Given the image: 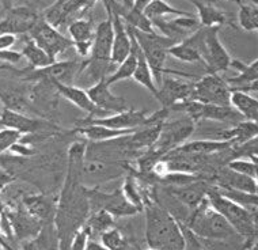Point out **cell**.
Here are the masks:
<instances>
[{"mask_svg":"<svg viewBox=\"0 0 258 250\" xmlns=\"http://www.w3.org/2000/svg\"><path fill=\"white\" fill-rule=\"evenodd\" d=\"M179 226H181L183 235V250H205L200 238H197L190 228H187L182 223H179Z\"/></svg>","mask_w":258,"mask_h":250,"instance_id":"41","label":"cell"},{"mask_svg":"<svg viewBox=\"0 0 258 250\" xmlns=\"http://www.w3.org/2000/svg\"><path fill=\"white\" fill-rule=\"evenodd\" d=\"M254 237L250 243V250H258V215H254Z\"/></svg>","mask_w":258,"mask_h":250,"instance_id":"43","label":"cell"},{"mask_svg":"<svg viewBox=\"0 0 258 250\" xmlns=\"http://www.w3.org/2000/svg\"><path fill=\"white\" fill-rule=\"evenodd\" d=\"M22 250H60L54 223H46L36 237L21 243Z\"/></svg>","mask_w":258,"mask_h":250,"instance_id":"25","label":"cell"},{"mask_svg":"<svg viewBox=\"0 0 258 250\" xmlns=\"http://www.w3.org/2000/svg\"><path fill=\"white\" fill-rule=\"evenodd\" d=\"M95 5V2H75V0H60L56 3H52L49 7H46L42 14V19L49 23L50 26L57 29L67 25L70 26L74 21L85 18L86 14L91 10V6Z\"/></svg>","mask_w":258,"mask_h":250,"instance_id":"12","label":"cell"},{"mask_svg":"<svg viewBox=\"0 0 258 250\" xmlns=\"http://www.w3.org/2000/svg\"><path fill=\"white\" fill-rule=\"evenodd\" d=\"M86 91H87V95L91 99V102L106 116L125 112L129 109L128 103L122 97H117L111 93L110 86L106 83V78L97 82Z\"/></svg>","mask_w":258,"mask_h":250,"instance_id":"16","label":"cell"},{"mask_svg":"<svg viewBox=\"0 0 258 250\" xmlns=\"http://www.w3.org/2000/svg\"><path fill=\"white\" fill-rule=\"evenodd\" d=\"M201 57L208 74L227 71L231 66L232 58L219 38V27H201Z\"/></svg>","mask_w":258,"mask_h":250,"instance_id":"7","label":"cell"},{"mask_svg":"<svg viewBox=\"0 0 258 250\" xmlns=\"http://www.w3.org/2000/svg\"><path fill=\"white\" fill-rule=\"evenodd\" d=\"M219 189L243 193H258L257 181L247 175L239 174L232 170H222L218 174Z\"/></svg>","mask_w":258,"mask_h":250,"instance_id":"21","label":"cell"},{"mask_svg":"<svg viewBox=\"0 0 258 250\" xmlns=\"http://www.w3.org/2000/svg\"><path fill=\"white\" fill-rule=\"evenodd\" d=\"M21 139L22 135L18 134L17 131L7 130V128L0 130V156L5 155L6 151H10L14 144L21 142Z\"/></svg>","mask_w":258,"mask_h":250,"instance_id":"40","label":"cell"},{"mask_svg":"<svg viewBox=\"0 0 258 250\" xmlns=\"http://www.w3.org/2000/svg\"><path fill=\"white\" fill-rule=\"evenodd\" d=\"M207 197H208L209 206L227 220L236 232V235L245 239L246 247H249L254 237L253 214L245 207L239 206L235 201L223 196L218 189H209Z\"/></svg>","mask_w":258,"mask_h":250,"instance_id":"4","label":"cell"},{"mask_svg":"<svg viewBox=\"0 0 258 250\" xmlns=\"http://www.w3.org/2000/svg\"><path fill=\"white\" fill-rule=\"evenodd\" d=\"M57 86V91L60 94V97L66 98L71 103H74L76 107L82 109L83 112L89 113V117L93 118H103L107 117L103 112H101L98 107L95 106L91 99L87 95V91L76 86H64V85H56Z\"/></svg>","mask_w":258,"mask_h":250,"instance_id":"20","label":"cell"},{"mask_svg":"<svg viewBox=\"0 0 258 250\" xmlns=\"http://www.w3.org/2000/svg\"><path fill=\"white\" fill-rule=\"evenodd\" d=\"M0 245H2V249L3 250H18L13 243H10L9 239H7L3 234L0 235Z\"/></svg>","mask_w":258,"mask_h":250,"instance_id":"45","label":"cell"},{"mask_svg":"<svg viewBox=\"0 0 258 250\" xmlns=\"http://www.w3.org/2000/svg\"><path fill=\"white\" fill-rule=\"evenodd\" d=\"M231 89L216 74H208L200 81L193 83L191 101L203 105H216V106H231Z\"/></svg>","mask_w":258,"mask_h":250,"instance_id":"10","label":"cell"},{"mask_svg":"<svg viewBox=\"0 0 258 250\" xmlns=\"http://www.w3.org/2000/svg\"><path fill=\"white\" fill-rule=\"evenodd\" d=\"M250 3L253 6H255V7H258V0H253V2H250Z\"/></svg>","mask_w":258,"mask_h":250,"instance_id":"47","label":"cell"},{"mask_svg":"<svg viewBox=\"0 0 258 250\" xmlns=\"http://www.w3.org/2000/svg\"><path fill=\"white\" fill-rule=\"evenodd\" d=\"M80 66L82 62L75 60H66V61H56L50 64L49 67L41 68V70H15L17 75L25 82L34 83L38 81H49L56 85L74 86L75 79L80 75Z\"/></svg>","mask_w":258,"mask_h":250,"instance_id":"5","label":"cell"},{"mask_svg":"<svg viewBox=\"0 0 258 250\" xmlns=\"http://www.w3.org/2000/svg\"><path fill=\"white\" fill-rule=\"evenodd\" d=\"M234 147L231 142L226 140H211V139H200L196 142H189L182 144L181 147L174 150L170 154L175 155H191V156H208L215 152L224 151L228 148ZM169 155V154H167Z\"/></svg>","mask_w":258,"mask_h":250,"instance_id":"19","label":"cell"},{"mask_svg":"<svg viewBox=\"0 0 258 250\" xmlns=\"http://www.w3.org/2000/svg\"><path fill=\"white\" fill-rule=\"evenodd\" d=\"M7 66H9V64H2V66H0V71H2V70H5Z\"/></svg>","mask_w":258,"mask_h":250,"instance_id":"48","label":"cell"},{"mask_svg":"<svg viewBox=\"0 0 258 250\" xmlns=\"http://www.w3.org/2000/svg\"><path fill=\"white\" fill-rule=\"evenodd\" d=\"M230 67L238 71V75L234 76V78H230L226 82L231 90L251 85L253 82L258 81V58L255 61L250 62V64H245L240 60H232Z\"/></svg>","mask_w":258,"mask_h":250,"instance_id":"28","label":"cell"},{"mask_svg":"<svg viewBox=\"0 0 258 250\" xmlns=\"http://www.w3.org/2000/svg\"><path fill=\"white\" fill-rule=\"evenodd\" d=\"M3 211L13 232V238L21 243L36 237L44 226L34 216H31L21 203L7 204L3 207Z\"/></svg>","mask_w":258,"mask_h":250,"instance_id":"13","label":"cell"},{"mask_svg":"<svg viewBox=\"0 0 258 250\" xmlns=\"http://www.w3.org/2000/svg\"><path fill=\"white\" fill-rule=\"evenodd\" d=\"M162 125H163V122L146 125V127L136 131L135 134L129 135V146L132 147V150L140 152V154H144L148 150H151L159 139Z\"/></svg>","mask_w":258,"mask_h":250,"instance_id":"22","label":"cell"},{"mask_svg":"<svg viewBox=\"0 0 258 250\" xmlns=\"http://www.w3.org/2000/svg\"><path fill=\"white\" fill-rule=\"evenodd\" d=\"M86 250H107L99 241H89Z\"/></svg>","mask_w":258,"mask_h":250,"instance_id":"46","label":"cell"},{"mask_svg":"<svg viewBox=\"0 0 258 250\" xmlns=\"http://www.w3.org/2000/svg\"><path fill=\"white\" fill-rule=\"evenodd\" d=\"M258 136V124L251 121H240L239 124L230 130L220 132V138L226 142H231L232 146H245Z\"/></svg>","mask_w":258,"mask_h":250,"instance_id":"26","label":"cell"},{"mask_svg":"<svg viewBox=\"0 0 258 250\" xmlns=\"http://www.w3.org/2000/svg\"><path fill=\"white\" fill-rule=\"evenodd\" d=\"M128 29L134 34L139 48L142 49L144 57L147 60L150 70L152 72V76H154V81H155L158 87L163 81V75H174L179 76V78H195V75H191V74L173 71V70H167L165 67L166 60H167V56H169V49L175 44H178L177 41L167 38L165 36H160L159 33H156V31H154V33H142V31L134 30L131 27H128Z\"/></svg>","mask_w":258,"mask_h":250,"instance_id":"2","label":"cell"},{"mask_svg":"<svg viewBox=\"0 0 258 250\" xmlns=\"http://www.w3.org/2000/svg\"><path fill=\"white\" fill-rule=\"evenodd\" d=\"M89 235L85 231V228H82L74 238L71 245V250H86V246L89 243Z\"/></svg>","mask_w":258,"mask_h":250,"instance_id":"42","label":"cell"},{"mask_svg":"<svg viewBox=\"0 0 258 250\" xmlns=\"http://www.w3.org/2000/svg\"><path fill=\"white\" fill-rule=\"evenodd\" d=\"M227 169L235 171V173H239V174L247 175V177H251V178H257V171L258 166L257 163L251 159V161H246V159H234V161L228 162Z\"/></svg>","mask_w":258,"mask_h":250,"instance_id":"39","label":"cell"},{"mask_svg":"<svg viewBox=\"0 0 258 250\" xmlns=\"http://www.w3.org/2000/svg\"><path fill=\"white\" fill-rule=\"evenodd\" d=\"M239 6V25L242 29L250 30H258V7H255L251 3H243L238 2Z\"/></svg>","mask_w":258,"mask_h":250,"instance_id":"37","label":"cell"},{"mask_svg":"<svg viewBox=\"0 0 258 250\" xmlns=\"http://www.w3.org/2000/svg\"><path fill=\"white\" fill-rule=\"evenodd\" d=\"M21 204L25 210L42 224L53 223L57 201L44 193L37 195H25L21 199Z\"/></svg>","mask_w":258,"mask_h":250,"instance_id":"17","label":"cell"},{"mask_svg":"<svg viewBox=\"0 0 258 250\" xmlns=\"http://www.w3.org/2000/svg\"><path fill=\"white\" fill-rule=\"evenodd\" d=\"M146 212V242L151 250H183L181 226L155 200H148Z\"/></svg>","mask_w":258,"mask_h":250,"instance_id":"1","label":"cell"},{"mask_svg":"<svg viewBox=\"0 0 258 250\" xmlns=\"http://www.w3.org/2000/svg\"><path fill=\"white\" fill-rule=\"evenodd\" d=\"M191 5L197 9V18L200 22V27H219L227 23V14H224L220 9H218L214 3L211 2H200V0H193Z\"/></svg>","mask_w":258,"mask_h":250,"instance_id":"24","label":"cell"},{"mask_svg":"<svg viewBox=\"0 0 258 250\" xmlns=\"http://www.w3.org/2000/svg\"><path fill=\"white\" fill-rule=\"evenodd\" d=\"M185 226L190 228L195 235L200 239L223 241L236 235V232L227 220L209 206L208 197L197 210L191 212Z\"/></svg>","mask_w":258,"mask_h":250,"instance_id":"3","label":"cell"},{"mask_svg":"<svg viewBox=\"0 0 258 250\" xmlns=\"http://www.w3.org/2000/svg\"><path fill=\"white\" fill-rule=\"evenodd\" d=\"M131 170V162H110L86 158L82 167V185L86 189H97L101 183L122 177Z\"/></svg>","mask_w":258,"mask_h":250,"instance_id":"6","label":"cell"},{"mask_svg":"<svg viewBox=\"0 0 258 250\" xmlns=\"http://www.w3.org/2000/svg\"><path fill=\"white\" fill-rule=\"evenodd\" d=\"M136 131L138 130L118 131L106 128V127H99V125H83V127H75L74 132L82 135L86 140H89V143H101V142H107V140H113V139L128 136V135L135 134Z\"/></svg>","mask_w":258,"mask_h":250,"instance_id":"23","label":"cell"},{"mask_svg":"<svg viewBox=\"0 0 258 250\" xmlns=\"http://www.w3.org/2000/svg\"><path fill=\"white\" fill-rule=\"evenodd\" d=\"M136 54H138V67H136V71H135L134 75L135 82H138L139 85L144 86L146 89L151 91L154 97H156L158 86H156L155 81H154V76H152V72L150 70V66H148L147 60L144 57L142 49L139 48L138 42H136Z\"/></svg>","mask_w":258,"mask_h":250,"instance_id":"36","label":"cell"},{"mask_svg":"<svg viewBox=\"0 0 258 250\" xmlns=\"http://www.w3.org/2000/svg\"><path fill=\"white\" fill-rule=\"evenodd\" d=\"M201 44H203V38H201L200 27L191 36L171 46L169 49V54L173 56L174 58H177V60H181V61L204 64L203 57H201Z\"/></svg>","mask_w":258,"mask_h":250,"instance_id":"18","label":"cell"},{"mask_svg":"<svg viewBox=\"0 0 258 250\" xmlns=\"http://www.w3.org/2000/svg\"><path fill=\"white\" fill-rule=\"evenodd\" d=\"M193 93V83L179 79L178 76H166L158 87V99L163 109H170L177 103L190 101Z\"/></svg>","mask_w":258,"mask_h":250,"instance_id":"14","label":"cell"},{"mask_svg":"<svg viewBox=\"0 0 258 250\" xmlns=\"http://www.w3.org/2000/svg\"><path fill=\"white\" fill-rule=\"evenodd\" d=\"M128 29V27H126ZM129 36H131V40H132V52L129 54L128 57L125 58L124 61L121 62L120 66L114 70V72L109 75L106 78V83L109 86L114 85V83H118L121 81H125V79H131L134 78L135 71H136V67H138V54H136V40H135L134 34L131 33V30L128 29Z\"/></svg>","mask_w":258,"mask_h":250,"instance_id":"30","label":"cell"},{"mask_svg":"<svg viewBox=\"0 0 258 250\" xmlns=\"http://www.w3.org/2000/svg\"><path fill=\"white\" fill-rule=\"evenodd\" d=\"M0 130H3V127H2V124H0Z\"/></svg>","mask_w":258,"mask_h":250,"instance_id":"49","label":"cell"},{"mask_svg":"<svg viewBox=\"0 0 258 250\" xmlns=\"http://www.w3.org/2000/svg\"><path fill=\"white\" fill-rule=\"evenodd\" d=\"M195 131H196V122L190 117L186 116L174 121L166 120L162 125L159 139L151 150L162 156L167 155L186 143V140L195 134Z\"/></svg>","mask_w":258,"mask_h":250,"instance_id":"8","label":"cell"},{"mask_svg":"<svg viewBox=\"0 0 258 250\" xmlns=\"http://www.w3.org/2000/svg\"><path fill=\"white\" fill-rule=\"evenodd\" d=\"M231 106L243 117L246 121L258 124V99L247 93L231 91Z\"/></svg>","mask_w":258,"mask_h":250,"instance_id":"29","label":"cell"},{"mask_svg":"<svg viewBox=\"0 0 258 250\" xmlns=\"http://www.w3.org/2000/svg\"><path fill=\"white\" fill-rule=\"evenodd\" d=\"M99 242L107 250H139L134 238L129 237L128 234H125L121 228L116 226L102 234V237L99 238Z\"/></svg>","mask_w":258,"mask_h":250,"instance_id":"33","label":"cell"},{"mask_svg":"<svg viewBox=\"0 0 258 250\" xmlns=\"http://www.w3.org/2000/svg\"><path fill=\"white\" fill-rule=\"evenodd\" d=\"M68 33L71 40L75 44H93L95 36V26L94 21L90 17L76 19L68 26Z\"/></svg>","mask_w":258,"mask_h":250,"instance_id":"35","label":"cell"},{"mask_svg":"<svg viewBox=\"0 0 258 250\" xmlns=\"http://www.w3.org/2000/svg\"><path fill=\"white\" fill-rule=\"evenodd\" d=\"M106 9L107 17L110 18L113 26V50H111V64L118 67L125 58L128 57L132 52V40L129 36L128 29L125 25L124 19L118 14L111 11L106 2H103Z\"/></svg>","mask_w":258,"mask_h":250,"instance_id":"15","label":"cell"},{"mask_svg":"<svg viewBox=\"0 0 258 250\" xmlns=\"http://www.w3.org/2000/svg\"><path fill=\"white\" fill-rule=\"evenodd\" d=\"M223 196L228 197L230 200L235 201L236 204L245 207H253L258 210V193H243V192H234V191H224V189H218Z\"/></svg>","mask_w":258,"mask_h":250,"instance_id":"38","label":"cell"},{"mask_svg":"<svg viewBox=\"0 0 258 250\" xmlns=\"http://www.w3.org/2000/svg\"><path fill=\"white\" fill-rule=\"evenodd\" d=\"M22 57H25L29 61V68L31 70H41V68L49 67L50 64H53L57 60H53L49 54H46L44 50L41 49L38 45H36L33 41L27 37L23 42V48L21 50Z\"/></svg>","mask_w":258,"mask_h":250,"instance_id":"34","label":"cell"},{"mask_svg":"<svg viewBox=\"0 0 258 250\" xmlns=\"http://www.w3.org/2000/svg\"><path fill=\"white\" fill-rule=\"evenodd\" d=\"M27 37L34 44L38 45L45 53L49 54L53 60H56L60 54L67 52L68 49L74 48V42L71 38L62 36L57 29H54L49 23L45 22L42 17L29 31Z\"/></svg>","mask_w":258,"mask_h":250,"instance_id":"11","label":"cell"},{"mask_svg":"<svg viewBox=\"0 0 258 250\" xmlns=\"http://www.w3.org/2000/svg\"><path fill=\"white\" fill-rule=\"evenodd\" d=\"M148 0H136L134 3V7L129 10V13L125 15V25L134 30L142 31V33H154V26L151 21L144 15V7L147 5Z\"/></svg>","mask_w":258,"mask_h":250,"instance_id":"32","label":"cell"},{"mask_svg":"<svg viewBox=\"0 0 258 250\" xmlns=\"http://www.w3.org/2000/svg\"><path fill=\"white\" fill-rule=\"evenodd\" d=\"M90 212L93 211H105L113 218H128L138 215L142 211L138 207L131 204L121 189L113 192H101L98 189H87Z\"/></svg>","mask_w":258,"mask_h":250,"instance_id":"9","label":"cell"},{"mask_svg":"<svg viewBox=\"0 0 258 250\" xmlns=\"http://www.w3.org/2000/svg\"><path fill=\"white\" fill-rule=\"evenodd\" d=\"M114 227V218L105 211H93L86 220L85 231L87 232L90 241H98L102 234Z\"/></svg>","mask_w":258,"mask_h":250,"instance_id":"27","label":"cell"},{"mask_svg":"<svg viewBox=\"0 0 258 250\" xmlns=\"http://www.w3.org/2000/svg\"><path fill=\"white\" fill-rule=\"evenodd\" d=\"M144 15L152 22L156 19H166V17L170 15L174 18H178V17H193L195 14L175 9L163 0H148L144 7Z\"/></svg>","mask_w":258,"mask_h":250,"instance_id":"31","label":"cell"},{"mask_svg":"<svg viewBox=\"0 0 258 250\" xmlns=\"http://www.w3.org/2000/svg\"><path fill=\"white\" fill-rule=\"evenodd\" d=\"M231 91H240V93H258V81L253 82L251 85L243 86V87H239V89H232Z\"/></svg>","mask_w":258,"mask_h":250,"instance_id":"44","label":"cell"}]
</instances>
